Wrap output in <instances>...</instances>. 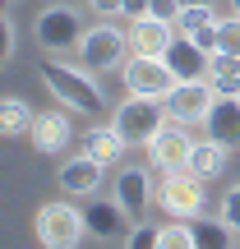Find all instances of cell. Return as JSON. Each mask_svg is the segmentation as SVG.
Returning a JSON list of instances; mask_svg holds the SVG:
<instances>
[{"label":"cell","mask_w":240,"mask_h":249,"mask_svg":"<svg viewBox=\"0 0 240 249\" xmlns=\"http://www.w3.org/2000/svg\"><path fill=\"white\" fill-rule=\"evenodd\" d=\"M37 74H42L46 92H51L60 107L70 111H83V116H97L102 107H107V97H102V83H97V70H88V65H65L60 55H46L42 65H37Z\"/></svg>","instance_id":"6da1fadb"},{"label":"cell","mask_w":240,"mask_h":249,"mask_svg":"<svg viewBox=\"0 0 240 249\" xmlns=\"http://www.w3.org/2000/svg\"><path fill=\"white\" fill-rule=\"evenodd\" d=\"M33 235L46 249H74V245L88 240V217H83V208L65 203V198H51V203H42L33 213Z\"/></svg>","instance_id":"7a4b0ae2"},{"label":"cell","mask_w":240,"mask_h":249,"mask_svg":"<svg viewBox=\"0 0 240 249\" xmlns=\"http://www.w3.org/2000/svg\"><path fill=\"white\" fill-rule=\"evenodd\" d=\"M166 120H171L166 102H162V97H139V92H129V97L116 107V116H111V124L120 129V139L129 143V148H148V139Z\"/></svg>","instance_id":"3957f363"},{"label":"cell","mask_w":240,"mask_h":249,"mask_svg":"<svg viewBox=\"0 0 240 249\" xmlns=\"http://www.w3.org/2000/svg\"><path fill=\"white\" fill-rule=\"evenodd\" d=\"M83 18L74 5H46L42 14L33 18V42L42 46L46 55H65V51H79L83 42Z\"/></svg>","instance_id":"277c9868"},{"label":"cell","mask_w":240,"mask_h":249,"mask_svg":"<svg viewBox=\"0 0 240 249\" xmlns=\"http://www.w3.org/2000/svg\"><path fill=\"white\" fill-rule=\"evenodd\" d=\"M125 55H129V28H116L111 18H97V23L83 33V42H79V60L88 65V70H97V74L120 70Z\"/></svg>","instance_id":"5b68a950"},{"label":"cell","mask_w":240,"mask_h":249,"mask_svg":"<svg viewBox=\"0 0 240 249\" xmlns=\"http://www.w3.org/2000/svg\"><path fill=\"white\" fill-rule=\"evenodd\" d=\"M157 208H162L166 217L194 222V217L203 213V180H199L189 166H180V171H162V185H157Z\"/></svg>","instance_id":"8992f818"},{"label":"cell","mask_w":240,"mask_h":249,"mask_svg":"<svg viewBox=\"0 0 240 249\" xmlns=\"http://www.w3.org/2000/svg\"><path fill=\"white\" fill-rule=\"evenodd\" d=\"M120 83H125V92H139V97H162L166 102V92L176 88V74H171V65H166V55H134L129 51V60L120 65Z\"/></svg>","instance_id":"52a82bcc"},{"label":"cell","mask_w":240,"mask_h":249,"mask_svg":"<svg viewBox=\"0 0 240 249\" xmlns=\"http://www.w3.org/2000/svg\"><path fill=\"white\" fill-rule=\"evenodd\" d=\"M148 166H157V171H180V166H189V152H194V139H189V124H180V120H166L157 134L148 139Z\"/></svg>","instance_id":"ba28073f"},{"label":"cell","mask_w":240,"mask_h":249,"mask_svg":"<svg viewBox=\"0 0 240 249\" xmlns=\"http://www.w3.org/2000/svg\"><path fill=\"white\" fill-rule=\"evenodd\" d=\"M213 102H217V88L208 79H180L176 88L166 92V111H171V120H180V124H203L208 111H213Z\"/></svg>","instance_id":"9c48e42d"},{"label":"cell","mask_w":240,"mask_h":249,"mask_svg":"<svg viewBox=\"0 0 240 249\" xmlns=\"http://www.w3.org/2000/svg\"><path fill=\"white\" fill-rule=\"evenodd\" d=\"M111 194L120 198V208L134 217V222H143V217H148V208L157 203V185H152L148 166H120L116 180H111Z\"/></svg>","instance_id":"30bf717a"},{"label":"cell","mask_w":240,"mask_h":249,"mask_svg":"<svg viewBox=\"0 0 240 249\" xmlns=\"http://www.w3.org/2000/svg\"><path fill=\"white\" fill-rule=\"evenodd\" d=\"M83 217H88V235H92V240H125L129 226H134V217L120 208L116 194H111V198H97V194H92L88 208H83Z\"/></svg>","instance_id":"8fae6325"},{"label":"cell","mask_w":240,"mask_h":249,"mask_svg":"<svg viewBox=\"0 0 240 249\" xmlns=\"http://www.w3.org/2000/svg\"><path fill=\"white\" fill-rule=\"evenodd\" d=\"M102 161L97 157H88V152H79V157H65L60 161V171H55V185L65 189V194H74V198H92L97 194V185H102Z\"/></svg>","instance_id":"7c38bea8"},{"label":"cell","mask_w":240,"mask_h":249,"mask_svg":"<svg viewBox=\"0 0 240 249\" xmlns=\"http://www.w3.org/2000/svg\"><path fill=\"white\" fill-rule=\"evenodd\" d=\"M171 37H176V23H166V18H157V14L129 18V51L134 55H166Z\"/></svg>","instance_id":"4fadbf2b"},{"label":"cell","mask_w":240,"mask_h":249,"mask_svg":"<svg viewBox=\"0 0 240 249\" xmlns=\"http://www.w3.org/2000/svg\"><path fill=\"white\" fill-rule=\"evenodd\" d=\"M208 55L213 51H203L189 33H176L166 46V65H171L176 79H208Z\"/></svg>","instance_id":"5bb4252c"},{"label":"cell","mask_w":240,"mask_h":249,"mask_svg":"<svg viewBox=\"0 0 240 249\" xmlns=\"http://www.w3.org/2000/svg\"><path fill=\"white\" fill-rule=\"evenodd\" d=\"M28 143H33V152H42V157H55V152L70 143V120H65V111H37L33 129H28Z\"/></svg>","instance_id":"9a60e30c"},{"label":"cell","mask_w":240,"mask_h":249,"mask_svg":"<svg viewBox=\"0 0 240 249\" xmlns=\"http://www.w3.org/2000/svg\"><path fill=\"white\" fill-rule=\"evenodd\" d=\"M203 129H208V139L226 143V148H240V97H217Z\"/></svg>","instance_id":"2e32d148"},{"label":"cell","mask_w":240,"mask_h":249,"mask_svg":"<svg viewBox=\"0 0 240 249\" xmlns=\"http://www.w3.org/2000/svg\"><path fill=\"white\" fill-rule=\"evenodd\" d=\"M125 148H129V143L120 139L116 124H97V129L83 134V152H88V157H97L102 166H116V161L125 157Z\"/></svg>","instance_id":"e0dca14e"},{"label":"cell","mask_w":240,"mask_h":249,"mask_svg":"<svg viewBox=\"0 0 240 249\" xmlns=\"http://www.w3.org/2000/svg\"><path fill=\"white\" fill-rule=\"evenodd\" d=\"M226 157H231V148L217 139H194V152H189V171H194L199 180H217L226 171Z\"/></svg>","instance_id":"ac0fdd59"},{"label":"cell","mask_w":240,"mask_h":249,"mask_svg":"<svg viewBox=\"0 0 240 249\" xmlns=\"http://www.w3.org/2000/svg\"><path fill=\"white\" fill-rule=\"evenodd\" d=\"M189 226H194L199 249H231V245H240V231H236L231 222H226L222 213H217V217H203V213H199Z\"/></svg>","instance_id":"d6986e66"},{"label":"cell","mask_w":240,"mask_h":249,"mask_svg":"<svg viewBox=\"0 0 240 249\" xmlns=\"http://www.w3.org/2000/svg\"><path fill=\"white\" fill-rule=\"evenodd\" d=\"M208 83L217 88V97H240V55L213 51L208 55Z\"/></svg>","instance_id":"ffe728a7"},{"label":"cell","mask_w":240,"mask_h":249,"mask_svg":"<svg viewBox=\"0 0 240 249\" xmlns=\"http://www.w3.org/2000/svg\"><path fill=\"white\" fill-rule=\"evenodd\" d=\"M33 120H37V111L28 107L23 97H14V92H9V97L0 102V129H5V139H18V134H28V129H33Z\"/></svg>","instance_id":"44dd1931"},{"label":"cell","mask_w":240,"mask_h":249,"mask_svg":"<svg viewBox=\"0 0 240 249\" xmlns=\"http://www.w3.org/2000/svg\"><path fill=\"white\" fill-rule=\"evenodd\" d=\"M157 249H199L194 226L180 217H166V226H157Z\"/></svg>","instance_id":"7402d4cb"},{"label":"cell","mask_w":240,"mask_h":249,"mask_svg":"<svg viewBox=\"0 0 240 249\" xmlns=\"http://www.w3.org/2000/svg\"><path fill=\"white\" fill-rule=\"evenodd\" d=\"M213 51H231V55H240V14L217 18V46H213Z\"/></svg>","instance_id":"603a6c76"},{"label":"cell","mask_w":240,"mask_h":249,"mask_svg":"<svg viewBox=\"0 0 240 249\" xmlns=\"http://www.w3.org/2000/svg\"><path fill=\"white\" fill-rule=\"evenodd\" d=\"M125 245H129V249H152V245H157V231H152V226H143V222H134L129 235H125Z\"/></svg>","instance_id":"cb8c5ba5"},{"label":"cell","mask_w":240,"mask_h":249,"mask_svg":"<svg viewBox=\"0 0 240 249\" xmlns=\"http://www.w3.org/2000/svg\"><path fill=\"white\" fill-rule=\"evenodd\" d=\"M217 213H222L226 222H231L236 231H240V185H231V189L222 194V208H217Z\"/></svg>","instance_id":"d4e9b609"},{"label":"cell","mask_w":240,"mask_h":249,"mask_svg":"<svg viewBox=\"0 0 240 249\" xmlns=\"http://www.w3.org/2000/svg\"><path fill=\"white\" fill-rule=\"evenodd\" d=\"M88 9L97 18H116V14H125V0H88Z\"/></svg>","instance_id":"484cf974"},{"label":"cell","mask_w":240,"mask_h":249,"mask_svg":"<svg viewBox=\"0 0 240 249\" xmlns=\"http://www.w3.org/2000/svg\"><path fill=\"white\" fill-rule=\"evenodd\" d=\"M0 28H5V65L14 60V46H18V28H14V14L0 18Z\"/></svg>","instance_id":"4316f807"},{"label":"cell","mask_w":240,"mask_h":249,"mask_svg":"<svg viewBox=\"0 0 240 249\" xmlns=\"http://www.w3.org/2000/svg\"><path fill=\"white\" fill-rule=\"evenodd\" d=\"M148 14H157V18H166V23H176L180 0H152V5H148Z\"/></svg>","instance_id":"83f0119b"},{"label":"cell","mask_w":240,"mask_h":249,"mask_svg":"<svg viewBox=\"0 0 240 249\" xmlns=\"http://www.w3.org/2000/svg\"><path fill=\"white\" fill-rule=\"evenodd\" d=\"M148 5H152V0H125V18H139V14H148Z\"/></svg>","instance_id":"f1b7e54d"},{"label":"cell","mask_w":240,"mask_h":249,"mask_svg":"<svg viewBox=\"0 0 240 249\" xmlns=\"http://www.w3.org/2000/svg\"><path fill=\"white\" fill-rule=\"evenodd\" d=\"M180 5H217V0H180Z\"/></svg>","instance_id":"f546056e"},{"label":"cell","mask_w":240,"mask_h":249,"mask_svg":"<svg viewBox=\"0 0 240 249\" xmlns=\"http://www.w3.org/2000/svg\"><path fill=\"white\" fill-rule=\"evenodd\" d=\"M231 14H240V0H231Z\"/></svg>","instance_id":"4dcf8cb0"},{"label":"cell","mask_w":240,"mask_h":249,"mask_svg":"<svg viewBox=\"0 0 240 249\" xmlns=\"http://www.w3.org/2000/svg\"><path fill=\"white\" fill-rule=\"evenodd\" d=\"M83 5H88V0H83Z\"/></svg>","instance_id":"1f68e13d"}]
</instances>
